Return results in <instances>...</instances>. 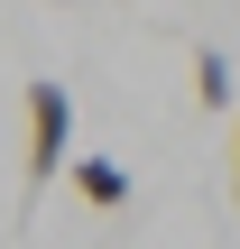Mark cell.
Listing matches in <instances>:
<instances>
[{"instance_id": "cell-1", "label": "cell", "mask_w": 240, "mask_h": 249, "mask_svg": "<svg viewBox=\"0 0 240 249\" xmlns=\"http://www.w3.org/2000/svg\"><path fill=\"white\" fill-rule=\"evenodd\" d=\"M65 157H74V92L37 74L28 83V185H55Z\"/></svg>"}, {"instance_id": "cell-2", "label": "cell", "mask_w": 240, "mask_h": 249, "mask_svg": "<svg viewBox=\"0 0 240 249\" xmlns=\"http://www.w3.org/2000/svg\"><path fill=\"white\" fill-rule=\"evenodd\" d=\"M65 176H74V194L92 213H120L129 203V166H111V157H65Z\"/></svg>"}, {"instance_id": "cell-3", "label": "cell", "mask_w": 240, "mask_h": 249, "mask_svg": "<svg viewBox=\"0 0 240 249\" xmlns=\"http://www.w3.org/2000/svg\"><path fill=\"white\" fill-rule=\"evenodd\" d=\"M194 102H203V111H231V102H240L231 55H222V46H203V55H194Z\"/></svg>"}, {"instance_id": "cell-4", "label": "cell", "mask_w": 240, "mask_h": 249, "mask_svg": "<svg viewBox=\"0 0 240 249\" xmlns=\"http://www.w3.org/2000/svg\"><path fill=\"white\" fill-rule=\"evenodd\" d=\"M231 166H240V139H231Z\"/></svg>"}]
</instances>
